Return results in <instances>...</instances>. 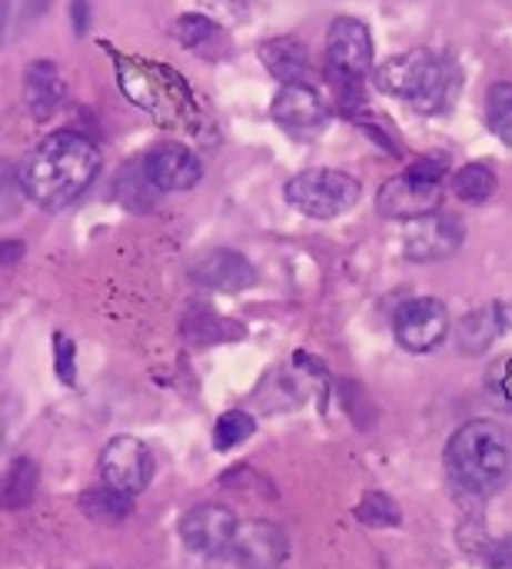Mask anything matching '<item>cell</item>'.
Listing matches in <instances>:
<instances>
[{
	"mask_svg": "<svg viewBox=\"0 0 512 569\" xmlns=\"http://www.w3.org/2000/svg\"><path fill=\"white\" fill-rule=\"evenodd\" d=\"M100 173V147L80 130H53L17 167L20 193L47 213L70 207Z\"/></svg>",
	"mask_w": 512,
	"mask_h": 569,
	"instance_id": "cell-1",
	"label": "cell"
},
{
	"mask_svg": "<svg viewBox=\"0 0 512 569\" xmlns=\"http://www.w3.org/2000/svg\"><path fill=\"white\" fill-rule=\"evenodd\" d=\"M446 470L456 487L470 493H493L512 473L510 433L493 420H470L463 423L450 447H446Z\"/></svg>",
	"mask_w": 512,
	"mask_h": 569,
	"instance_id": "cell-2",
	"label": "cell"
},
{
	"mask_svg": "<svg viewBox=\"0 0 512 569\" xmlns=\"http://www.w3.org/2000/svg\"><path fill=\"white\" fill-rule=\"evenodd\" d=\"M373 83L390 97L410 100L423 113H436L453 93V63L446 57H436L433 50L416 47L380 63Z\"/></svg>",
	"mask_w": 512,
	"mask_h": 569,
	"instance_id": "cell-3",
	"label": "cell"
},
{
	"mask_svg": "<svg viewBox=\"0 0 512 569\" xmlns=\"http://www.w3.org/2000/svg\"><path fill=\"white\" fill-rule=\"evenodd\" d=\"M360 180L343 173V170H303L297 177H290V183L283 187V197L293 210L313 217V220H333L347 210H353L360 203Z\"/></svg>",
	"mask_w": 512,
	"mask_h": 569,
	"instance_id": "cell-4",
	"label": "cell"
},
{
	"mask_svg": "<svg viewBox=\"0 0 512 569\" xmlns=\"http://www.w3.org/2000/svg\"><path fill=\"white\" fill-rule=\"evenodd\" d=\"M443 160H420L406 173L383 183L377 207L390 220H420L440 210L443 203Z\"/></svg>",
	"mask_w": 512,
	"mask_h": 569,
	"instance_id": "cell-5",
	"label": "cell"
},
{
	"mask_svg": "<svg viewBox=\"0 0 512 569\" xmlns=\"http://www.w3.org/2000/svg\"><path fill=\"white\" fill-rule=\"evenodd\" d=\"M237 530H240V523H237L233 510H227L220 503H200V507L187 510L180 520L183 547L203 560H220V557L233 553Z\"/></svg>",
	"mask_w": 512,
	"mask_h": 569,
	"instance_id": "cell-6",
	"label": "cell"
},
{
	"mask_svg": "<svg viewBox=\"0 0 512 569\" xmlns=\"http://www.w3.org/2000/svg\"><path fill=\"white\" fill-rule=\"evenodd\" d=\"M100 477L107 487L137 497L150 487L153 480V453L143 440L137 437H117L107 443L100 453Z\"/></svg>",
	"mask_w": 512,
	"mask_h": 569,
	"instance_id": "cell-7",
	"label": "cell"
},
{
	"mask_svg": "<svg viewBox=\"0 0 512 569\" xmlns=\"http://www.w3.org/2000/svg\"><path fill=\"white\" fill-rule=\"evenodd\" d=\"M393 330H396V340H400L403 350L426 353V350H436L446 340L450 313L436 297H416V300H406L396 310Z\"/></svg>",
	"mask_w": 512,
	"mask_h": 569,
	"instance_id": "cell-8",
	"label": "cell"
},
{
	"mask_svg": "<svg viewBox=\"0 0 512 569\" xmlns=\"http://www.w3.org/2000/svg\"><path fill=\"white\" fill-rule=\"evenodd\" d=\"M466 227L460 217L453 213H430L420 220H410L403 230V250L410 260L416 263H433V260H446L463 247Z\"/></svg>",
	"mask_w": 512,
	"mask_h": 569,
	"instance_id": "cell-9",
	"label": "cell"
},
{
	"mask_svg": "<svg viewBox=\"0 0 512 569\" xmlns=\"http://www.w3.org/2000/svg\"><path fill=\"white\" fill-rule=\"evenodd\" d=\"M270 117L293 137L320 133L330 120L327 100L310 83H283L273 97Z\"/></svg>",
	"mask_w": 512,
	"mask_h": 569,
	"instance_id": "cell-10",
	"label": "cell"
},
{
	"mask_svg": "<svg viewBox=\"0 0 512 569\" xmlns=\"http://www.w3.org/2000/svg\"><path fill=\"white\" fill-rule=\"evenodd\" d=\"M327 63L353 77H367L373 67V33L357 17H337L327 30Z\"/></svg>",
	"mask_w": 512,
	"mask_h": 569,
	"instance_id": "cell-11",
	"label": "cell"
},
{
	"mask_svg": "<svg viewBox=\"0 0 512 569\" xmlns=\"http://www.w3.org/2000/svg\"><path fill=\"white\" fill-rule=\"evenodd\" d=\"M290 557V540L277 523L247 520L233 540V560L240 569H280Z\"/></svg>",
	"mask_w": 512,
	"mask_h": 569,
	"instance_id": "cell-12",
	"label": "cell"
},
{
	"mask_svg": "<svg viewBox=\"0 0 512 569\" xmlns=\"http://www.w3.org/2000/svg\"><path fill=\"white\" fill-rule=\"evenodd\" d=\"M143 170H147L150 183L160 193L193 190L200 183V177H203V167H200L197 153L187 150L183 143H157L143 157Z\"/></svg>",
	"mask_w": 512,
	"mask_h": 569,
	"instance_id": "cell-13",
	"label": "cell"
},
{
	"mask_svg": "<svg viewBox=\"0 0 512 569\" xmlns=\"http://www.w3.org/2000/svg\"><path fill=\"white\" fill-rule=\"evenodd\" d=\"M190 280L207 287V290H220V293H240L250 290L257 283V270L253 263L237 253V250H213L207 257H200L190 267Z\"/></svg>",
	"mask_w": 512,
	"mask_h": 569,
	"instance_id": "cell-14",
	"label": "cell"
},
{
	"mask_svg": "<svg viewBox=\"0 0 512 569\" xmlns=\"http://www.w3.org/2000/svg\"><path fill=\"white\" fill-rule=\"evenodd\" d=\"M512 327V310L506 303H490L473 313H466L456 327V347L466 357L486 353L500 337H506Z\"/></svg>",
	"mask_w": 512,
	"mask_h": 569,
	"instance_id": "cell-15",
	"label": "cell"
},
{
	"mask_svg": "<svg viewBox=\"0 0 512 569\" xmlns=\"http://www.w3.org/2000/svg\"><path fill=\"white\" fill-rule=\"evenodd\" d=\"M263 67L280 80V83H307L310 73V57L307 47L293 37H273L260 47Z\"/></svg>",
	"mask_w": 512,
	"mask_h": 569,
	"instance_id": "cell-16",
	"label": "cell"
},
{
	"mask_svg": "<svg viewBox=\"0 0 512 569\" xmlns=\"http://www.w3.org/2000/svg\"><path fill=\"white\" fill-rule=\"evenodd\" d=\"M23 90H27V107L37 120L53 117V110L63 103V80L50 60H37L23 73Z\"/></svg>",
	"mask_w": 512,
	"mask_h": 569,
	"instance_id": "cell-17",
	"label": "cell"
},
{
	"mask_svg": "<svg viewBox=\"0 0 512 569\" xmlns=\"http://www.w3.org/2000/svg\"><path fill=\"white\" fill-rule=\"evenodd\" d=\"M80 510L93 520V523H120L130 517L133 510V497L113 490V487H93L80 497Z\"/></svg>",
	"mask_w": 512,
	"mask_h": 569,
	"instance_id": "cell-18",
	"label": "cell"
},
{
	"mask_svg": "<svg viewBox=\"0 0 512 569\" xmlns=\"http://www.w3.org/2000/svg\"><path fill=\"white\" fill-rule=\"evenodd\" d=\"M173 33H177V40H180L183 47L197 50L200 57H210V50H207V47H213V43L227 47V37H223L220 23H217V20H210V17H200V13H187V17H180V20H177V27H173Z\"/></svg>",
	"mask_w": 512,
	"mask_h": 569,
	"instance_id": "cell-19",
	"label": "cell"
},
{
	"mask_svg": "<svg viewBox=\"0 0 512 569\" xmlns=\"http://www.w3.org/2000/svg\"><path fill=\"white\" fill-rule=\"evenodd\" d=\"M453 193L466 203H486L496 193V173L486 163H466L453 173Z\"/></svg>",
	"mask_w": 512,
	"mask_h": 569,
	"instance_id": "cell-20",
	"label": "cell"
},
{
	"mask_svg": "<svg viewBox=\"0 0 512 569\" xmlns=\"http://www.w3.org/2000/svg\"><path fill=\"white\" fill-rule=\"evenodd\" d=\"M33 490H37V463L27 457L13 460V467L7 470V480H3V507L23 510L33 500Z\"/></svg>",
	"mask_w": 512,
	"mask_h": 569,
	"instance_id": "cell-21",
	"label": "cell"
},
{
	"mask_svg": "<svg viewBox=\"0 0 512 569\" xmlns=\"http://www.w3.org/2000/svg\"><path fill=\"white\" fill-rule=\"evenodd\" d=\"M486 127L496 140L512 147V83L500 80L486 93Z\"/></svg>",
	"mask_w": 512,
	"mask_h": 569,
	"instance_id": "cell-22",
	"label": "cell"
},
{
	"mask_svg": "<svg viewBox=\"0 0 512 569\" xmlns=\"http://www.w3.org/2000/svg\"><path fill=\"white\" fill-rule=\"evenodd\" d=\"M253 430H257V420L247 410H227L213 427V447L220 453H227V450L240 447L243 440H250Z\"/></svg>",
	"mask_w": 512,
	"mask_h": 569,
	"instance_id": "cell-23",
	"label": "cell"
},
{
	"mask_svg": "<svg viewBox=\"0 0 512 569\" xmlns=\"http://www.w3.org/2000/svg\"><path fill=\"white\" fill-rule=\"evenodd\" d=\"M50 0H3V37L7 43L17 40L33 20L47 13Z\"/></svg>",
	"mask_w": 512,
	"mask_h": 569,
	"instance_id": "cell-24",
	"label": "cell"
},
{
	"mask_svg": "<svg viewBox=\"0 0 512 569\" xmlns=\"http://www.w3.org/2000/svg\"><path fill=\"white\" fill-rule=\"evenodd\" d=\"M357 517H360L363 523H370V527H396V523H400V507H396L386 493L373 490V493L360 503Z\"/></svg>",
	"mask_w": 512,
	"mask_h": 569,
	"instance_id": "cell-25",
	"label": "cell"
},
{
	"mask_svg": "<svg viewBox=\"0 0 512 569\" xmlns=\"http://www.w3.org/2000/svg\"><path fill=\"white\" fill-rule=\"evenodd\" d=\"M490 390L503 400V403H512V357H503L490 367V377H486Z\"/></svg>",
	"mask_w": 512,
	"mask_h": 569,
	"instance_id": "cell-26",
	"label": "cell"
},
{
	"mask_svg": "<svg viewBox=\"0 0 512 569\" xmlns=\"http://www.w3.org/2000/svg\"><path fill=\"white\" fill-rule=\"evenodd\" d=\"M73 343L63 337V333H57L53 337V357H57V377L70 387L73 380H77V373H73Z\"/></svg>",
	"mask_w": 512,
	"mask_h": 569,
	"instance_id": "cell-27",
	"label": "cell"
},
{
	"mask_svg": "<svg viewBox=\"0 0 512 569\" xmlns=\"http://www.w3.org/2000/svg\"><path fill=\"white\" fill-rule=\"evenodd\" d=\"M203 7L213 10V17H227V20H237L247 13L250 0H203Z\"/></svg>",
	"mask_w": 512,
	"mask_h": 569,
	"instance_id": "cell-28",
	"label": "cell"
},
{
	"mask_svg": "<svg viewBox=\"0 0 512 569\" xmlns=\"http://www.w3.org/2000/svg\"><path fill=\"white\" fill-rule=\"evenodd\" d=\"M490 567L512 569V540H506V543H496V550H493V557H490Z\"/></svg>",
	"mask_w": 512,
	"mask_h": 569,
	"instance_id": "cell-29",
	"label": "cell"
},
{
	"mask_svg": "<svg viewBox=\"0 0 512 569\" xmlns=\"http://www.w3.org/2000/svg\"><path fill=\"white\" fill-rule=\"evenodd\" d=\"M20 250H23L20 243H3V253H0V257H3V263H13V260L20 257Z\"/></svg>",
	"mask_w": 512,
	"mask_h": 569,
	"instance_id": "cell-30",
	"label": "cell"
},
{
	"mask_svg": "<svg viewBox=\"0 0 512 569\" xmlns=\"http://www.w3.org/2000/svg\"><path fill=\"white\" fill-rule=\"evenodd\" d=\"M396 3H420V0H396Z\"/></svg>",
	"mask_w": 512,
	"mask_h": 569,
	"instance_id": "cell-31",
	"label": "cell"
},
{
	"mask_svg": "<svg viewBox=\"0 0 512 569\" xmlns=\"http://www.w3.org/2000/svg\"><path fill=\"white\" fill-rule=\"evenodd\" d=\"M97 569H100V567H97Z\"/></svg>",
	"mask_w": 512,
	"mask_h": 569,
	"instance_id": "cell-32",
	"label": "cell"
}]
</instances>
